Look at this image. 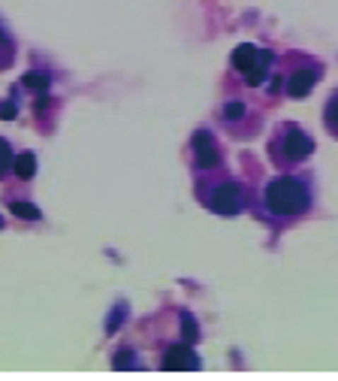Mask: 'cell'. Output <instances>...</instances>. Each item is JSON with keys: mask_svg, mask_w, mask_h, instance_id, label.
Instances as JSON below:
<instances>
[{"mask_svg": "<svg viewBox=\"0 0 338 381\" xmlns=\"http://www.w3.org/2000/svg\"><path fill=\"white\" fill-rule=\"evenodd\" d=\"M323 118H326V127H330V130L335 133V137H338V91L330 97V103H326Z\"/></svg>", "mask_w": 338, "mask_h": 381, "instance_id": "12", "label": "cell"}, {"mask_svg": "<svg viewBox=\"0 0 338 381\" xmlns=\"http://www.w3.org/2000/svg\"><path fill=\"white\" fill-rule=\"evenodd\" d=\"M0 118H16V106H13V100H0Z\"/></svg>", "mask_w": 338, "mask_h": 381, "instance_id": "15", "label": "cell"}, {"mask_svg": "<svg viewBox=\"0 0 338 381\" xmlns=\"http://www.w3.org/2000/svg\"><path fill=\"white\" fill-rule=\"evenodd\" d=\"M269 149H272V158H275L278 166H296V164H302L314 152V142H311V137L302 127L284 125L275 133V140H272Z\"/></svg>", "mask_w": 338, "mask_h": 381, "instance_id": "3", "label": "cell"}, {"mask_svg": "<svg viewBox=\"0 0 338 381\" xmlns=\"http://www.w3.org/2000/svg\"><path fill=\"white\" fill-rule=\"evenodd\" d=\"M199 197L215 215H239L247 206V188L235 178H221L209 188H199Z\"/></svg>", "mask_w": 338, "mask_h": 381, "instance_id": "2", "label": "cell"}, {"mask_svg": "<svg viewBox=\"0 0 338 381\" xmlns=\"http://www.w3.org/2000/svg\"><path fill=\"white\" fill-rule=\"evenodd\" d=\"M182 330H185V339H187V342H194L197 336H199V330H197L194 318H187V315H185V321H182Z\"/></svg>", "mask_w": 338, "mask_h": 381, "instance_id": "14", "label": "cell"}, {"mask_svg": "<svg viewBox=\"0 0 338 381\" xmlns=\"http://www.w3.org/2000/svg\"><path fill=\"white\" fill-rule=\"evenodd\" d=\"M163 369H169V373H182V369H199V357L194 354V348L190 345H169L163 360H161Z\"/></svg>", "mask_w": 338, "mask_h": 381, "instance_id": "6", "label": "cell"}, {"mask_svg": "<svg viewBox=\"0 0 338 381\" xmlns=\"http://www.w3.org/2000/svg\"><path fill=\"white\" fill-rule=\"evenodd\" d=\"M190 145H194V161H197L199 170H215V166L221 164V149H218V142L209 130H197Z\"/></svg>", "mask_w": 338, "mask_h": 381, "instance_id": "5", "label": "cell"}, {"mask_svg": "<svg viewBox=\"0 0 338 381\" xmlns=\"http://www.w3.org/2000/svg\"><path fill=\"white\" fill-rule=\"evenodd\" d=\"M13 173L21 178V182H30V178L37 176V158H33V152L18 154L16 164H13Z\"/></svg>", "mask_w": 338, "mask_h": 381, "instance_id": "8", "label": "cell"}, {"mask_svg": "<svg viewBox=\"0 0 338 381\" xmlns=\"http://www.w3.org/2000/svg\"><path fill=\"white\" fill-rule=\"evenodd\" d=\"M0 230H4V218H0Z\"/></svg>", "mask_w": 338, "mask_h": 381, "instance_id": "16", "label": "cell"}, {"mask_svg": "<svg viewBox=\"0 0 338 381\" xmlns=\"http://www.w3.org/2000/svg\"><path fill=\"white\" fill-rule=\"evenodd\" d=\"M13 164H16L13 145H9V140L0 137V178H6L9 173H13Z\"/></svg>", "mask_w": 338, "mask_h": 381, "instance_id": "11", "label": "cell"}, {"mask_svg": "<svg viewBox=\"0 0 338 381\" xmlns=\"http://www.w3.org/2000/svg\"><path fill=\"white\" fill-rule=\"evenodd\" d=\"M242 115H245V103H242V100H230V103L223 106V118H227V121H239Z\"/></svg>", "mask_w": 338, "mask_h": 381, "instance_id": "13", "label": "cell"}, {"mask_svg": "<svg viewBox=\"0 0 338 381\" xmlns=\"http://www.w3.org/2000/svg\"><path fill=\"white\" fill-rule=\"evenodd\" d=\"M314 203L308 176H278L263 190V209L272 218H299Z\"/></svg>", "mask_w": 338, "mask_h": 381, "instance_id": "1", "label": "cell"}, {"mask_svg": "<svg viewBox=\"0 0 338 381\" xmlns=\"http://www.w3.org/2000/svg\"><path fill=\"white\" fill-rule=\"evenodd\" d=\"M233 67L245 76L247 85H263L266 76H269V67H272V52L245 42V46H239L233 52Z\"/></svg>", "mask_w": 338, "mask_h": 381, "instance_id": "4", "label": "cell"}, {"mask_svg": "<svg viewBox=\"0 0 338 381\" xmlns=\"http://www.w3.org/2000/svg\"><path fill=\"white\" fill-rule=\"evenodd\" d=\"M317 76H320L317 67H299V70H293L287 76V94L290 97H305V94H311V88L317 85Z\"/></svg>", "mask_w": 338, "mask_h": 381, "instance_id": "7", "label": "cell"}, {"mask_svg": "<svg viewBox=\"0 0 338 381\" xmlns=\"http://www.w3.org/2000/svg\"><path fill=\"white\" fill-rule=\"evenodd\" d=\"M21 85L30 88V91H49V88H52V79H49L46 73H40V70H30V73L21 76Z\"/></svg>", "mask_w": 338, "mask_h": 381, "instance_id": "9", "label": "cell"}, {"mask_svg": "<svg viewBox=\"0 0 338 381\" xmlns=\"http://www.w3.org/2000/svg\"><path fill=\"white\" fill-rule=\"evenodd\" d=\"M9 212L18 218H25V221H40L42 218V212L33 206V203H21V200H9Z\"/></svg>", "mask_w": 338, "mask_h": 381, "instance_id": "10", "label": "cell"}]
</instances>
